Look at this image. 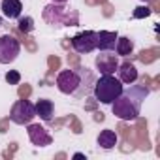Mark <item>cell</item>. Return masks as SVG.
<instances>
[{"label":"cell","mask_w":160,"mask_h":160,"mask_svg":"<svg viewBox=\"0 0 160 160\" xmlns=\"http://www.w3.org/2000/svg\"><path fill=\"white\" fill-rule=\"evenodd\" d=\"M147 94L149 89L145 85H134V83L132 87L128 85V89H122V92L111 102L113 115L121 121H136Z\"/></svg>","instance_id":"1"},{"label":"cell","mask_w":160,"mask_h":160,"mask_svg":"<svg viewBox=\"0 0 160 160\" xmlns=\"http://www.w3.org/2000/svg\"><path fill=\"white\" fill-rule=\"evenodd\" d=\"M83 81H94V77L89 68H79V70H62L57 75V87L62 94H73V96H83L89 92V87L83 85Z\"/></svg>","instance_id":"2"},{"label":"cell","mask_w":160,"mask_h":160,"mask_svg":"<svg viewBox=\"0 0 160 160\" xmlns=\"http://www.w3.org/2000/svg\"><path fill=\"white\" fill-rule=\"evenodd\" d=\"M42 17L51 27H77L79 25V13L72 8H66L64 4H47L42 12Z\"/></svg>","instance_id":"3"},{"label":"cell","mask_w":160,"mask_h":160,"mask_svg":"<svg viewBox=\"0 0 160 160\" xmlns=\"http://www.w3.org/2000/svg\"><path fill=\"white\" fill-rule=\"evenodd\" d=\"M124 85L119 81V77H115V73L111 75H100V79H96L92 85V94L98 102L111 106V102L122 92Z\"/></svg>","instance_id":"4"},{"label":"cell","mask_w":160,"mask_h":160,"mask_svg":"<svg viewBox=\"0 0 160 160\" xmlns=\"http://www.w3.org/2000/svg\"><path fill=\"white\" fill-rule=\"evenodd\" d=\"M34 117H36V108H34L32 102H28V100H17V102L12 106L10 119H12L15 124L25 126V124L32 122Z\"/></svg>","instance_id":"5"},{"label":"cell","mask_w":160,"mask_h":160,"mask_svg":"<svg viewBox=\"0 0 160 160\" xmlns=\"http://www.w3.org/2000/svg\"><path fill=\"white\" fill-rule=\"evenodd\" d=\"M21 53V43L15 36H0V64H12Z\"/></svg>","instance_id":"6"},{"label":"cell","mask_w":160,"mask_h":160,"mask_svg":"<svg viewBox=\"0 0 160 160\" xmlns=\"http://www.w3.org/2000/svg\"><path fill=\"white\" fill-rule=\"evenodd\" d=\"M72 47L73 51L81 53V55H87V53H92L96 49V32L94 30H83L72 38Z\"/></svg>","instance_id":"7"},{"label":"cell","mask_w":160,"mask_h":160,"mask_svg":"<svg viewBox=\"0 0 160 160\" xmlns=\"http://www.w3.org/2000/svg\"><path fill=\"white\" fill-rule=\"evenodd\" d=\"M94 64H96V70L100 72V75H111L119 68V55H111L109 51H102V55L96 57Z\"/></svg>","instance_id":"8"},{"label":"cell","mask_w":160,"mask_h":160,"mask_svg":"<svg viewBox=\"0 0 160 160\" xmlns=\"http://www.w3.org/2000/svg\"><path fill=\"white\" fill-rule=\"evenodd\" d=\"M27 126H28V128H27V132H28V138H30L32 145H36V147H47V145H51V143H53L51 134H49L42 124L28 122Z\"/></svg>","instance_id":"9"},{"label":"cell","mask_w":160,"mask_h":160,"mask_svg":"<svg viewBox=\"0 0 160 160\" xmlns=\"http://www.w3.org/2000/svg\"><path fill=\"white\" fill-rule=\"evenodd\" d=\"M117 77H119V81H121L122 85H132V83H136V81H138V77H139L136 64H134V62H130V60L119 62Z\"/></svg>","instance_id":"10"},{"label":"cell","mask_w":160,"mask_h":160,"mask_svg":"<svg viewBox=\"0 0 160 160\" xmlns=\"http://www.w3.org/2000/svg\"><path fill=\"white\" fill-rule=\"evenodd\" d=\"M119 34L111 32V30H100L96 32V49L100 51H113L115 43H117Z\"/></svg>","instance_id":"11"},{"label":"cell","mask_w":160,"mask_h":160,"mask_svg":"<svg viewBox=\"0 0 160 160\" xmlns=\"http://www.w3.org/2000/svg\"><path fill=\"white\" fill-rule=\"evenodd\" d=\"M2 15L8 19H19L23 13V2L21 0H2Z\"/></svg>","instance_id":"12"},{"label":"cell","mask_w":160,"mask_h":160,"mask_svg":"<svg viewBox=\"0 0 160 160\" xmlns=\"http://www.w3.org/2000/svg\"><path fill=\"white\" fill-rule=\"evenodd\" d=\"M34 108H36V117H40V119L45 121V122H49V121L53 119V115H55V106H53V102L47 100V98L38 100V102L34 104Z\"/></svg>","instance_id":"13"},{"label":"cell","mask_w":160,"mask_h":160,"mask_svg":"<svg viewBox=\"0 0 160 160\" xmlns=\"http://www.w3.org/2000/svg\"><path fill=\"white\" fill-rule=\"evenodd\" d=\"M98 145L102 147V149H113L115 145H117V141H119V138H117V134L113 132V130H102L100 134H98Z\"/></svg>","instance_id":"14"},{"label":"cell","mask_w":160,"mask_h":160,"mask_svg":"<svg viewBox=\"0 0 160 160\" xmlns=\"http://www.w3.org/2000/svg\"><path fill=\"white\" fill-rule=\"evenodd\" d=\"M115 51H117L119 57H128V55H132V51H134V42H132L130 38H126V36L117 38Z\"/></svg>","instance_id":"15"},{"label":"cell","mask_w":160,"mask_h":160,"mask_svg":"<svg viewBox=\"0 0 160 160\" xmlns=\"http://www.w3.org/2000/svg\"><path fill=\"white\" fill-rule=\"evenodd\" d=\"M19 30L23 34H28L34 30V19L32 17H19Z\"/></svg>","instance_id":"16"},{"label":"cell","mask_w":160,"mask_h":160,"mask_svg":"<svg viewBox=\"0 0 160 160\" xmlns=\"http://www.w3.org/2000/svg\"><path fill=\"white\" fill-rule=\"evenodd\" d=\"M6 81H8L10 85H17V83L21 81V73H19L17 70H10V72L6 73Z\"/></svg>","instance_id":"17"},{"label":"cell","mask_w":160,"mask_h":160,"mask_svg":"<svg viewBox=\"0 0 160 160\" xmlns=\"http://www.w3.org/2000/svg\"><path fill=\"white\" fill-rule=\"evenodd\" d=\"M149 15H151V8H149V6H139V8L134 10V17H136V19H145V17H149Z\"/></svg>","instance_id":"18"},{"label":"cell","mask_w":160,"mask_h":160,"mask_svg":"<svg viewBox=\"0 0 160 160\" xmlns=\"http://www.w3.org/2000/svg\"><path fill=\"white\" fill-rule=\"evenodd\" d=\"M51 2H55V4H66L68 0H51Z\"/></svg>","instance_id":"19"},{"label":"cell","mask_w":160,"mask_h":160,"mask_svg":"<svg viewBox=\"0 0 160 160\" xmlns=\"http://www.w3.org/2000/svg\"><path fill=\"white\" fill-rule=\"evenodd\" d=\"M73 158H85V154H81V152H75V154H73Z\"/></svg>","instance_id":"20"},{"label":"cell","mask_w":160,"mask_h":160,"mask_svg":"<svg viewBox=\"0 0 160 160\" xmlns=\"http://www.w3.org/2000/svg\"><path fill=\"white\" fill-rule=\"evenodd\" d=\"M0 27H2V15H0Z\"/></svg>","instance_id":"21"},{"label":"cell","mask_w":160,"mask_h":160,"mask_svg":"<svg viewBox=\"0 0 160 160\" xmlns=\"http://www.w3.org/2000/svg\"><path fill=\"white\" fill-rule=\"evenodd\" d=\"M141 2H151V0H141Z\"/></svg>","instance_id":"22"}]
</instances>
